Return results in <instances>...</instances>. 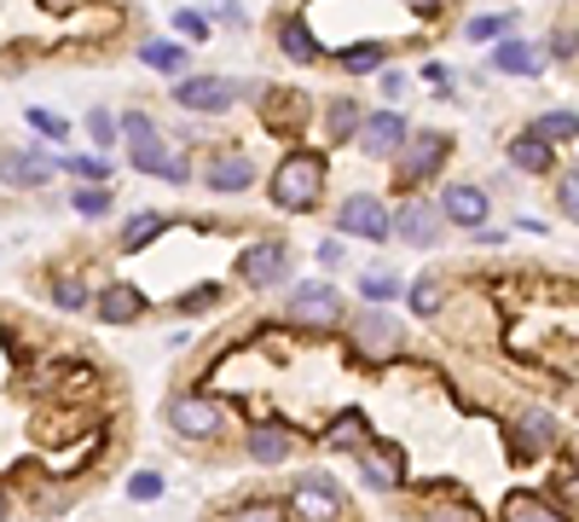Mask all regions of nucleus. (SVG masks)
I'll return each mask as SVG.
<instances>
[{"label": "nucleus", "mask_w": 579, "mask_h": 522, "mask_svg": "<svg viewBox=\"0 0 579 522\" xmlns=\"http://www.w3.org/2000/svg\"><path fill=\"white\" fill-rule=\"evenodd\" d=\"M123 133H128V163L140 168V175H163V180H175V187L192 175V163L175 157V145H168L163 133L151 128V116L128 111V116H123Z\"/></svg>", "instance_id": "1"}, {"label": "nucleus", "mask_w": 579, "mask_h": 522, "mask_svg": "<svg viewBox=\"0 0 579 522\" xmlns=\"http://www.w3.org/2000/svg\"><path fill=\"white\" fill-rule=\"evenodd\" d=\"M319 192H325V157L319 151H290L272 168V204L279 209H313Z\"/></svg>", "instance_id": "2"}, {"label": "nucleus", "mask_w": 579, "mask_h": 522, "mask_svg": "<svg viewBox=\"0 0 579 522\" xmlns=\"http://www.w3.org/2000/svg\"><path fill=\"white\" fill-rule=\"evenodd\" d=\"M348 343H353V355H360V360L377 366V360H395V355H400V343H406V336H400V326H395V314L365 308V314L348 326Z\"/></svg>", "instance_id": "3"}, {"label": "nucleus", "mask_w": 579, "mask_h": 522, "mask_svg": "<svg viewBox=\"0 0 579 522\" xmlns=\"http://www.w3.org/2000/svg\"><path fill=\"white\" fill-rule=\"evenodd\" d=\"M163 418L175 424L185 442H203V435H220V424H227V412H220V400L209 395H168Z\"/></svg>", "instance_id": "4"}, {"label": "nucleus", "mask_w": 579, "mask_h": 522, "mask_svg": "<svg viewBox=\"0 0 579 522\" xmlns=\"http://www.w3.org/2000/svg\"><path fill=\"white\" fill-rule=\"evenodd\" d=\"M290 319H296L301 331H336L343 326V296L331 291V284H296V296H290Z\"/></svg>", "instance_id": "5"}, {"label": "nucleus", "mask_w": 579, "mask_h": 522, "mask_svg": "<svg viewBox=\"0 0 579 522\" xmlns=\"http://www.w3.org/2000/svg\"><path fill=\"white\" fill-rule=\"evenodd\" d=\"M336 227H343L348 239L383 244V239H388V204H383L377 192H348V198H343V209H336Z\"/></svg>", "instance_id": "6"}, {"label": "nucleus", "mask_w": 579, "mask_h": 522, "mask_svg": "<svg viewBox=\"0 0 579 522\" xmlns=\"http://www.w3.org/2000/svg\"><path fill=\"white\" fill-rule=\"evenodd\" d=\"M237 273H244V284H255V291L284 284V273H290V244H284V239H255L244 256H237Z\"/></svg>", "instance_id": "7"}, {"label": "nucleus", "mask_w": 579, "mask_h": 522, "mask_svg": "<svg viewBox=\"0 0 579 522\" xmlns=\"http://www.w3.org/2000/svg\"><path fill=\"white\" fill-rule=\"evenodd\" d=\"M447 151H452V140H440V133H412V140L400 145V157H395V175L406 180V187H417V180L440 175Z\"/></svg>", "instance_id": "8"}, {"label": "nucleus", "mask_w": 579, "mask_h": 522, "mask_svg": "<svg viewBox=\"0 0 579 522\" xmlns=\"http://www.w3.org/2000/svg\"><path fill=\"white\" fill-rule=\"evenodd\" d=\"M388 232L406 239V244H417V250H429V244H440V209L429 198H406L400 209H388Z\"/></svg>", "instance_id": "9"}, {"label": "nucleus", "mask_w": 579, "mask_h": 522, "mask_svg": "<svg viewBox=\"0 0 579 522\" xmlns=\"http://www.w3.org/2000/svg\"><path fill=\"white\" fill-rule=\"evenodd\" d=\"M290 517L301 522H343V494L325 482V476H301L290 487Z\"/></svg>", "instance_id": "10"}, {"label": "nucleus", "mask_w": 579, "mask_h": 522, "mask_svg": "<svg viewBox=\"0 0 579 522\" xmlns=\"http://www.w3.org/2000/svg\"><path fill=\"white\" fill-rule=\"evenodd\" d=\"M244 93H249L244 81H227V76H185L175 88V99L185 111H209V116H220L232 99H244Z\"/></svg>", "instance_id": "11"}, {"label": "nucleus", "mask_w": 579, "mask_h": 522, "mask_svg": "<svg viewBox=\"0 0 579 522\" xmlns=\"http://www.w3.org/2000/svg\"><path fill=\"white\" fill-rule=\"evenodd\" d=\"M353 140H360L365 157H400V145L412 140V128H406V116H400V111H371Z\"/></svg>", "instance_id": "12"}, {"label": "nucleus", "mask_w": 579, "mask_h": 522, "mask_svg": "<svg viewBox=\"0 0 579 522\" xmlns=\"http://www.w3.org/2000/svg\"><path fill=\"white\" fill-rule=\"evenodd\" d=\"M510 442H516V459H539V453H551V442H556L551 412H539V407L516 412V424H510Z\"/></svg>", "instance_id": "13"}, {"label": "nucleus", "mask_w": 579, "mask_h": 522, "mask_svg": "<svg viewBox=\"0 0 579 522\" xmlns=\"http://www.w3.org/2000/svg\"><path fill=\"white\" fill-rule=\"evenodd\" d=\"M440 221H458V227H481L487 221V192L481 187H464V180H458V187H447L440 192Z\"/></svg>", "instance_id": "14"}, {"label": "nucleus", "mask_w": 579, "mask_h": 522, "mask_svg": "<svg viewBox=\"0 0 579 522\" xmlns=\"http://www.w3.org/2000/svg\"><path fill=\"white\" fill-rule=\"evenodd\" d=\"M203 180H209V192H244L255 180V163L244 151H220V157H209V168H203Z\"/></svg>", "instance_id": "15"}, {"label": "nucleus", "mask_w": 579, "mask_h": 522, "mask_svg": "<svg viewBox=\"0 0 579 522\" xmlns=\"http://www.w3.org/2000/svg\"><path fill=\"white\" fill-rule=\"evenodd\" d=\"M487 64H492V71H504V76H539L544 71V47H533V41H499L487 53Z\"/></svg>", "instance_id": "16"}, {"label": "nucleus", "mask_w": 579, "mask_h": 522, "mask_svg": "<svg viewBox=\"0 0 579 522\" xmlns=\"http://www.w3.org/2000/svg\"><path fill=\"white\" fill-rule=\"evenodd\" d=\"M53 157H41V151H7L0 157V175H7V187H47V175H53Z\"/></svg>", "instance_id": "17"}, {"label": "nucleus", "mask_w": 579, "mask_h": 522, "mask_svg": "<svg viewBox=\"0 0 579 522\" xmlns=\"http://www.w3.org/2000/svg\"><path fill=\"white\" fill-rule=\"evenodd\" d=\"M145 314V296L133 291V284H105V291H99V319H111V326H133V319Z\"/></svg>", "instance_id": "18"}, {"label": "nucleus", "mask_w": 579, "mask_h": 522, "mask_svg": "<svg viewBox=\"0 0 579 522\" xmlns=\"http://www.w3.org/2000/svg\"><path fill=\"white\" fill-rule=\"evenodd\" d=\"M290 447H296V442H290L284 424H255V430H249V459H255V464H284Z\"/></svg>", "instance_id": "19"}, {"label": "nucleus", "mask_w": 579, "mask_h": 522, "mask_svg": "<svg viewBox=\"0 0 579 522\" xmlns=\"http://www.w3.org/2000/svg\"><path fill=\"white\" fill-rule=\"evenodd\" d=\"M360 470H365V482L377 487V494L400 487V453L395 447H360Z\"/></svg>", "instance_id": "20"}, {"label": "nucleus", "mask_w": 579, "mask_h": 522, "mask_svg": "<svg viewBox=\"0 0 579 522\" xmlns=\"http://www.w3.org/2000/svg\"><path fill=\"white\" fill-rule=\"evenodd\" d=\"M510 163L522 168V175H551V163H556V151L544 145V140H533V133H516V140H510Z\"/></svg>", "instance_id": "21"}, {"label": "nucleus", "mask_w": 579, "mask_h": 522, "mask_svg": "<svg viewBox=\"0 0 579 522\" xmlns=\"http://www.w3.org/2000/svg\"><path fill=\"white\" fill-rule=\"evenodd\" d=\"M279 47H284L296 64H313V59H319V41H313V29L301 24V18H284V24H279Z\"/></svg>", "instance_id": "22"}, {"label": "nucleus", "mask_w": 579, "mask_h": 522, "mask_svg": "<svg viewBox=\"0 0 579 522\" xmlns=\"http://www.w3.org/2000/svg\"><path fill=\"white\" fill-rule=\"evenodd\" d=\"M261 116H267V123H272V128H290V123H296V116H301V123H308V105H301V99H296V93L272 88V93L261 99Z\"/></svg>", "instance_id": "23"}, {"label": "nucleus", "mask_w": 579, "mask_h": 522, "mask_svg": "<svg viewBox=\"0 0 579 522\" xmlns=\"http://www.w3.org/2000/svg\"><path fill=\"white\" fill-rule=\"evenodd\" d=\"M527 133L544 140V145H551V140H579V116L574 111H544V116H533V128H527Z\"/></svg>", "instance_id": "24"}, {"label": "nucleus", "mask_w": 579, "mask_h": 522, "mask_svg": "<svg viewBox=\"0 0 579 522\" xmlns=\"http://www.w3.org/2000/svg\"><path fill=\"white\" fill-rule=\"evenodd\" d=\"M140 59L151 64V71H163V76H175V71H185V64H192V53H185L180 41H145Z\"/></svg>", "instance_id": "25"}, {"label": "nucleus", "mask_w": 579, "mask_h": 522, "mask_svg": "<svg viewBox=\"0 0 579 522\" xmlns=\"http://www.w3.org/2000/svg\"><path fill=\"white\" fill-rule=\"evenodd\" d=\"M383 59H388L383 41H353L348 53H343V71L348 76H371V71H383Z\"/></svg>", "instance_id": "26"}, {"label": "nucleus", "mask_w": 579, "mask_h": 522, "mask_svg": "<svg viewBox=\"0 0 579 522\" xmlns=\"http://www.w3.org/2000/svg\"><path fill=\"white\" fill-rule=\"evenodd\" d=\"M163 232V215L157 209H140V215H128V227H123V250H145L151 239Z\"/></svg>", "instance_id": "27"}, {"label": "nucleus", "mask_w": 579, "mask_h": 522, "mask_svg": "<svg viewBox=\"0 0 579 522\" xmlns=\"http://www.w3.org/2000/svg\"><path fill=\"white\" fill-rule=\"evenodd\" d=\"M365 111L353 105V99H331V140H348V133H360Z\"/></svg>", "instance_id": "28"}, {"label": "nucleus", "mask_w": 579, "mask_h": 522, "mask_svg": "<svg viewBox=\"0 0 579 522\" xmlns=\"http://www.w3.org/2000/svg\"><path fill=\"white\" fill-rule=\"evenodd\" d=\"M331 447H365V412H343L325 435Z\"/></svg>", "instance_id": "29"}, {"label": "nucleus", "mask_w": 579, "mask_h": 522, "mask_svg": "<svg viewBox=\"0 0 579 522\" xmlns=\"http://www.w3.org/2000/svg\"><path fill=\"white\" fill-rule=\"evenodd\" d=\"M412 314H423V319L440 314V279H435V273L412 279Z\"/></svg>", "instance_id": "30"}, {"label": "nucleus", "mask_w": 579, "mask_h": 522, "mask_svg": "<svg viewBox=\"0 0 579 522\" xmlns=\"http://www.w3.org/2000/svg\"><path fill=\"white\" fill-rule=\"evenodd\" d=\"M504 522H568V517H562L556 505H544V499H516Z\"/></svg>", "instance_id": "31"}, {"label": "nucleus", "mask_w": 579, "mask_h": 522, "mask_svg": "<svg viewBox=\"0 0 579 522\" xmlns=\"http://www.w3.org/2000/svg\"><path fill=\"white\" fill-rule=\"evenodd\" d=\"M360 296H365V302H395V296H400V279L377 267V273H365V279H360Z\"/></svg>", "instance_id": "32"}, {"label": "nucleus", "mask_w": 579, "mask_h": 522, "mask_svg": "<svg viewBox=\"0 0 579 522\" xmlns=\"http://www.w3.org/2000/svg\"><path fill=\"white\" fill-rule=\"evenodd\" d=\"M510 24H516V12H492V18H469V41H499V36H510Z\"/></svg>", "instance_id": "33"}, {"label": "nucleus", "mask_w": 579, "mask_h": 522, "mask_svg": "<svg viewBox=\"0 0 579 522\" xmlns=\"http://www.w3.org/2000/svg\"><path fill=\"white\" fill-rule=\"evenodd\" d=\"M70 204L81 209V215H111V187H81V192H70Z\"/></svg>", "instance_id": "34"}, {"label": "nucleus", "mask_w": 579, "mask_h": 522, "mask_svg": "<svg viewBox=\"0 0 579 522\" xmlns=\"http://www.w3.org/2000/svg\"><path fill=\"white\" fill-rule=\"evenodd\" d=\"M227 522H290L284 517V505H267V499H255V505H237V511Z\"/></svg>", "instance_id": "35"}, {"label": "nucleus", "mask_w": 579, "mask_h": 522, "mask_svg": "<svg viewBox=\"0 0 579 522\" xmlns=\"http://www.w3.org/2000/svg\"><path fill=\"white\" fill-rule=\"evenodd\" d=\"M88 133L99 140V151H111V145H116V116H111L105 105H93V111H88Z\"/></svg>", "instance_id": "36"}, {"label": "nucleus", "mask_w": 579, "mask_h": 522, "mask_svg": "<svg viewBox=\"0 0 579 522\" xmlns=\"http://www.w3.org/2000/svg\"><path fill=\"white\" fill-rule=\"evenodd\" d=\"M556 204H562L568 221H579V168H568V175L556 180Z\"/></svg>", "instance_id": "37"}, {"label": "nucleus", "mask_w": 579, "mask_h": 522, "mask_svg": "<svg viewBox=\"0 0 579 522\" xmlns=\"http://www.w3.org/2000/svg\"><path fill=\"white\" fill-rule=\"evenodd\" d=\"M53 302H59V308H70V314H81V308H88V302H93V296H88V284L64 279V284H59V291H53Z\"/></svg>", "instance_id": "38"}, {"label": "nucleus", "mask_w": 579, "mask_h": 522, "mask_svg": "<svg viewBox=\"0 0 579 522\" xmlns=\"http://www.w3.org/2000/svg\"><path fill=\"white\" fill-rule=\"evenodd\" d=\"M128 499H163V476L157 470H140V476L128 482Z\"/></svg>", "instance_id": "39"}, {"label": "nucleus", "mask_w": 579, "mask_h": 522, "mask_svg": "<svg viewBox=\"0 0 579 522\" xmlns=\"http://www.w3.org/2000/svg\"><path fill=\"white\" fill-rule=\"evenodd\" d=\"M59 168H70V175H88L99 187V175H105V157H59Z\"/></svg>", "instance_id": "40"}, {"label": "nucleus", "mask_w": 579, "mask_h": 522, "mask_svg": "<svg viewBox=\"0 0 579 522\" xmlns=\"http://www.w3.org/2000/svg\"><path fill=\"white\" fill-rule=\"evenodd\" d=\"M29 128L53 133V140H64V133H70V123H64V116H53V111H29Z\"/></svg>", "instance_id": "41"}, {"label": "nucleus", "mask_w": 579, "mask_h": 522, "mask_svg": "<svg viewBox=\"0 0 579 522\" xmlns=\"http://www.w3.org/2000/svg\"><path fill=\"white\" fill-rule=\"evenodd\" d=\"M215 302H220V291L209 284V291H192V296H180V308H185V314H203V308H215Z\"/></svg>", "instance_id": "42"}, {"label": "nucleus", "mask_w": 579, "mask_h": 522, "mask_svg": "<svg viewBox=\"0 0 579 522\" xmlns=\"http://www.w3.org/2000/svg\"><path fill=\"white\" fill-rule=\"evenodd\" d=\"M551 47H556V59H574V47H579V36H574V29H568V24H562V29H556V36H551Z\"/></svg>", "instance_id": "43"}, {"label": "nucleus", "mask_w": 579, "mask_h": 522, "mask_svg": "<svg viewBox=\"0 0 579 522\" xmlns=\"http://www.w3.org/2000/svg\"><path fill=\"white\" fill-rule=\"evenodd\" d=\"M175 24L185 29V36H209V18H203V12H180Z\"/></svg>", "instance_id": "44"}, {"label": "nucleus", "mask_w": 579, "mask_h": 522, "mask_svg": "<svg viewBox=\"0 0 579 522\" xmlns=\"http://www.w3.org/2000/svg\"><path fill=\"white\" fill-rule=\"evenodd\" d=\"M400 88H406V76H400V71H383V93L400 99Z\"/></svg>", "instance_id": "45"}, {"label": "nucleus", "mask_w": 579, "mask_h": 522, "mask_svg": "<svg viewBox=\"0 0 579 522\" xmlns=\"http://www.w3.org/2000/svg\"><path fill=\"white\" fill-rule=\"evenodd\" d=\"M423 522H469V517H458V511H429Z\"/></svg>", "instance_id": "46"}, {"label": "nucleus", "mask_w": 579, "mask_h": 522, "mask_svg": "<svg viewBox=\"0 0 579 522\" xmlns=\"http://www.w3.org/2000/svg\"><path fill=\"white\" fill-rule=\"evenodd\" d=\"M7 517H12V499H7V494H0V522H7Z\"/></svg>", "instance_id": "47"}]
</instances>
